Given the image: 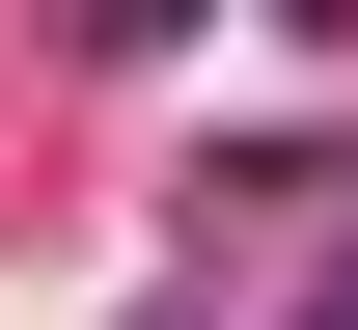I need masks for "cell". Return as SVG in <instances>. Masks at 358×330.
Wrapping results in <instances>:
<instances>
[{
  "instance_id": "obj_1",
  "label": "cell",
  "mask_w": 358,
  "mask_h": 330,
  "mask_svg": "<svg viewBox=\"0 0 358 330\" xmlns=\"http://www.w3.org/2000/svg\"><path fill=\"white\" fill-rule=\"evenodd\" d=\"M303 330H358V248H331V303H303Z\"/></svg>"
}]
</instances>
